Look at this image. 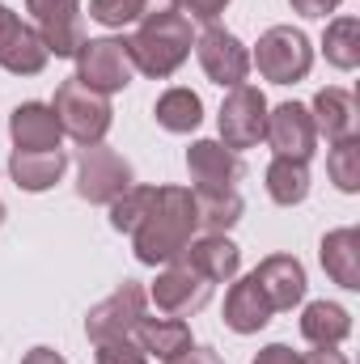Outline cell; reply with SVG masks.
Here are the masks:
<instances>
[{
	"instance_id": "38",
	"label": "cell",
	"mask_w": 360,
	"mask_h": 364,
	"mask_svg": "<svg viewBox=\"0 0 360 364\" xmlns=\"http://www.w3.org/2000/svg\"><path fill=\"white\" fill-rule=\"evenodd\" d=\"M13 21H17V13H13V9H9V4H0V34H4V30H9V26H13Z\"/></svg>"
},
{
	"instance_id": "28",
	"label": "cell",
	"mask_w": 360,
	"mask_h": 364,
	"mask_svg": "<svg viewBox=\"0 0 360 364\" xmlns=\"http://www.w3.org/2000/svg\"><path fill=\"white\" fill-rule=\"evenodd\" d=\"M322 55L331 68L339 73H352L360 64V21L356 17H335L322 34Z\"/></svg>"
},
{
	"instance_id": "14",
	"label": "cell",
	"mask_w": 360,
	"mask_h": 364,
	"mask_svg": "<svg viewBox=\"0 0 360 364\" xmlns=\"http://www.w3.org/2000/svg\"><path fill=\"white\" fill-rule=\"evenodd\" d=\"M9 136H13V149L47 153V149H60L64 127H60L51 102H21V106H13V114H9Z\"/></svg>"
},
{
	"instance_id": "31",
	"label": "cell",
	"mask_w": 360,
	"mask_h": 364,
	"mask_svg": "<svg viewBox=\"0 0 360 364\" xmlns=\"http://www.w3.org/2000/svg\"><path fill=\"white\" fill-rule=\"evenodd\" d=\"M93 360H97V364H149V356H144V352H140V343L127 335V339L93 343Z\"/></svg>"
},
{
	"instance_id": "19",
	"label": "cell",
	"mask_w": 360,
	"mask_h": 364,
	"mask_svg": "<svg viewBox=\"0 0 360 364\" xmlns=\"http://www.w3.org/2000/svg\"><path fill=\"white\" fill-rule=\"evenodd\" d=\"M68 170V153L64 149H47V153H30V149H13L9 157V178L17 182V191H51Z\"/></svg>"
},
{
	"instance_id": "29",
	"label": "cell",
	"mask_w": 360,
	"mask_h": 364,
	"mask_svg": "<svg viewBox=\"0 0 360 364\" xmlns=\"http://www.w3.org/2000/svg\"><path fill=\"white\" fill-rule=\"evenodd\" d=\"M327 174H331V182H335L344 195H356L360 191V140L356 136L331 144V153H327Z\"/></svg>"
},
{
	"instance_id": "25",
	"label": "cell",
	"mask_w": 360,
	"mask_h": 364,
	"mask_svg": "<svg viewBox=\"0 0 360 364\" xmlns=\"http://www.w3.org/2000/svg\"><path fill=\"white\" fill-rule=\"evenodd\" d=\"M153 114H157V123L166 127V132H174V136H186V132H195L199 123H203V102H199V93L195 90H166L157 97V106H153Z\"/></svg>"
},
{
	"instance_id": "26",
	"label": "cell",
	"mask_w": 360,
	"mask_h": 364,
	"mask_svg": "<svg viewBox=\"0 0 360 364\" xmlns=\"http://www.w3.org/2000/svg\"><path fill=\"white\" fill-rule=\"evenodd\" d=\"M246 203L238 191H195V216L203 233H229L242 220Z\"/></svg>"
},
{
	"instance_id": "10",
	"label": "cell",
	"mask_w": 360,
	"mask_h": 364,
	"mask_svg": "<svg viewBox=\"0 0 360 364\" xmlns=\"http://www.w3.org/2000/svg\"><path fill=\"white\" fill-rule=\"evenodd\" d=\"M26 13L34 17V30L43 34L47 51L55 60H73L85 43L81 26V0H26Z\"/></svg>"
},
{
	"instance_id": "35",
	"label": "cell",
	"mask_w": 360,
	"mask_h": 364,
	"mask_svg": "<svg viewBox=\"0 0 360 364\" xmlns=\"http://www.w3.org/2000/svg\"><path fill=\"white\" fill-rule=\"evenodd\" d=\"M301 17H327V13H335L344 0H288Z\"/></svg>"
},
{
	"instance_id": "17",
	"label": "cell",
	"mask_w": 360,
	"mask_h": 364,
	"mask_svg": "<svg viewBox=\"0 0 360 364\" xmlns=\"http://www.w3.org/2000/svg\"><path fill=\"white\" fill-rule=\"evenodd\" d=\"M271 309L263 288L255 284V275H242V279H229V292H225V326L233 335H259L271 322Z\"/></svg>"
},
{
	"instance_id": "18",
	"label": "cell",
	"mask_w": 360,
	"mask_h": 364,
	"mask_svg": "<svg viewBox=\"0 0 360 364\" xmlns=\"http://www.w3.org/2000/svg\"><path fill=\"white\" fill-rule=\"evenodd\" d=\"M47 60H51V51H47L43 34L34 26H26L21 17L0 34V68L4 73H13V77H38L47 68Z\"/></svg>"
},
{
	"instance_id": "4",
	"label": "cell",
	"mask_w": 360,
	"mask_h": 364,
	"mask_svg": "<svg viewBox=\"0 0 360 364\" xmlns=\"http://www.w3.org/2000/svg\"><path fill=\"white\" fill-rule=\"evenodd\" d=\"M51 110H55V119H60L64 136H73L81 149H90V144H102V140H106V132H110V123H115L110 97H106V93L85 90L77 77L60 81Z\"/></svg>"
},
{
	"instance_id": "33",
	"label": "cell",
	"mask_w": 360,
	"mask_h": 364,
	"mask_svg": "<svg viewBox=\"0 0 360 364\" xmlns=\"http://www.w3.org/2000/svg\"><path fill=\"white\" fill-rule=\"evenodd\" d=\"M166 364H225L212 348H199V343H191L186 352H179V356H170Z\"/></svg>"
},
{
	"instance_id": "6",
	"label": "cell",
	"mask_w": 360,
	"mask_h": 364,
	"mask_svg": "<svg viewBox=\"0 0 360 364\" xmlns=\"http://www.w3.org/2000/svg\"><path fill=\"white\" fill-rule=\"evenodd\" d=\"M73 60H77V81L93 93H106V97L127 90L132 77H136L123 38H85Z\"/></svg>"
},
{
	"instance_id": "13",
	"label": "cell",
	"mask_w": 360,
	"mask_h": 364,
	"mask_svg": "<svg viewBox=\"0 0 360 364\" xmlns=\"http://www.w3.org/2000/svg\"><path fill=\"white\" fill-rule=\"evenodd\" d=\"M186 174L195 182V191H238L246 166L221 140H195L186 149Z\"/></svg>"
},
{
	"instance_id": "39",
	"label": "cell",
	"mask_w": 360,
	"mask_h": 364,
	"mask_svg": "<svg viewBox=\"0 0 360 364\" xmlns=\"http://www.w3.org/2000/svg\"><path fill=\"white\" fill-rule=\"evenodd\" d=\"M0 225H4V203H0Z\"/></svg>"
},
{
	"instance_id": "20",
	"label": "cell",
	"mask_w": 360,
	"mask_h": 364,
	"mask_svg": "<svg viewBox=\"0 0 360 364\" xmlns=\"http://www.w3.org/2000/svg\"><path fill=\"white\" fill-rule=\"evenodd\" d=\"M314 132L327 136V144H339L348 136H356V97L339 85H327V90L314 93Z\"/></svg>"
},
{
	"instance_id": "8",
	"label": "cell",
	"mask_w": 360,
	"mask_h": 364,
	"mask_svg": "<svg viewBox=\"0 0 360 364\" xmlns=\"http://www.w3.org/2000/svg\"><path fill=\"white\" fill-rule=\"evenodd\" d=\"M77 195L81 199H90V203H110V199H119L132 182H136V170H132V161L127 157H119L115 149H106V144H90V149H81V157H77Z\"/></svg>"
},
{
	"instance_id": "7",
	"label": "cell",
	"mask_w": 360,
	"mask_h": 364,
	"mask_svg": "<svg viewBox=\"0 0 360 364\" xmlns=\"http://www.w3.org/2000/svg\"><path fill=\"white\" fill-rule=\"evenodd\" d=\"M195 60H199L203 77H208L212 85H221V90H233V85H242V81L250 77V51H246V43H242L233 30H225V26H208V30L195 38Z\"/></svg>"
},
{
	"instance_id": "24",
	"label": "cell",
	"mask_w": 360,
	"mask_h": 364,
	"mask_svg": "<svg viewBox=\"0 0 360 364\" xmlns=\"http://www.w3.org/2000/svg\"><path fill=\"white\" fill-rule=\"evenodd\" d=\"M162 13H179V0H90V17L106 30H123L132 21L162 17Z\"/></svg>"
},
{
	"instance_id": "5",
	"label": "cell",
	"mask_w": 360,
	"mask_h": 364,
	"mask_svg": "<svg viewBox=\"0 0 360 364\" xmlns=\"http://www.w3.org/2000/svg\"><path fill=\"white\" fill-rule=\"evenodd\" d=\"M216 127H221V144L242 153V149H255L268 132V97L263 90H255L250 81L233 85L221 102V114H216Z\"/></svg>"
},
{
	"instance_id": "37",
	"label": "cell",
	"mask_w": 360,
	"mask_h": 364,
	"mask_svg": "<svg viewBox=\"0 0 360 364\" xmlns=\"http://www.w3.org/2000/svg\"><path fill=\"white\" fill-rule=\"evenodd\" d=\"M21 364H68L55 348H30L26 356H21Z\"/></svg>"
},
{
	"instance_id": "30",
	"label": "cell",
	"mask_w": 360,
	"mask_h": 364,
	"mask_svg": "<svg viewBox=\"0 0 360 364\" xmlns=\"http://www.w3.org/2000/svg\"><path fill=\"white\" fill-rule=\"evenodd\" d=\"M153 191L157 186H127L119 199H110L106 208H110V229H119V233H136V225L144 220V212H149V203H153Z\"/></svg>"
},
{
	"instance_id": "36",
	"label": "cell",
	"mask_w": 360,
	"mask_h": 364,
	"mask_svg": "<svg viewBox=\"0 0 360 364\" xmlns=\"http://www.w3.org/2000/svg\"><path fill=\"white\" fill-rule=\"evenodd\" d=\"M297 364H348V356H344V352H335V348H314V352L297 356Z\"/></svg>"
},
{
	"instance_id": "22",
	"label": "cell",
	"mask_w": 360,
	"mask_h": 364,
	"mask_svg": "<svg viewBox=\"0 0 360 364\" xmlns=\"http://www.w3.org/2000/svg\"><path fill=\"white\" fill-rule=\"evenodd\" d=\"M301 335L314 348H339L352 335V314L335 301H309L301 314Z\"/></svg>"
},
{
	"instance_id": "1",
	"label": "cell",
	"mask_w": 360,
	"mask_h": 364,
	"mask_svg": "<svg viewBox=\"0 0 360 364\" xmlns=\"http://www.w3.org/2000/svg\"><path fill=\"white\" fill-rule=\"evenodd\" d=\"M195 229H199L195 191H186V186H157L144 220L132 233V250H136V259L144 267H166V263H174L182 250L191 246Z\"/></svg>"
},
{
	"instance_id": "9",
	"label": "cell",
	"mask_w": 360,
	"mask_h": 364,
	"mask_svg": "<svg viewBox=\"0 0 360 364\" xmlns=\"http://www.w3.org/2000/svg\"><path fill=\"white\" fill-rule=\"evenodd\" d=\"M144 305H149V292L136 284V279H123L106 301H97L85 318V335L90 343H106V339H127L140 318H144Z\"/></svg>"
},
{
	"instance_id": "27",
	"label": "cell",
	"mask_w": 360,
	"mask_h": 364,
	"mask_svg": "<svg viewBox=\"0 0 360 364\" xmlns=\"http://www.w3.org/2000/svg\"><path fill=\"white\" fill-rule=\"evenodd\" d=\"M268 195L280 203V208L305 203V195H309V161L275 157V161L268 166Z\"/></svg>"
},
{
	"instance_id": "12",
	"label": "cell",
	"mask_w": 360,
	"mask_h": 364,
	"mask_svg": "<svg viewBox=\"0 0 360 364\" xmlns=\"http://www.w3.org/2000/svg\"><path fill=\"white\" fill-rule=\"evenodd\" d=\"M275 157H288V161H309L314 149H318V132H314V114L309 106L301 102H280L268 106V132H263Z\"/></svg>"
},
{
	"instance_id": "23",
	"label": "cell",
	"mask_w": 360,
	"mask_h": 364,
	"mask_svg": "<svg viewBox=\"0 0 360 364\" xmlns=\"http://www.w3.org/2000/svg\"><path fill=\"white\" fill-rule=\"evenodd\" d=\"M132 339L140 343L144 356H157V360H170L191 348V326L182 318H140V326L132 331Z\"/></svg>"
},
{
	"instance_id": "32",
	"label": "cell",
	"mask_w": 360,
	"mask_h": 364,
	"mask_svg": "<svg viewBox=\"0 0 360 364\" xmlns=\"http://www.w3.org/2000/svg\"><path fill=\"white\" fill-rule=\"evenodd\" d=\"M179 9H186L195 21H203V26H216V17L229 9V0H179Z\"/></svg>"
},
{
	"instance_id": "11",
	"label": "cell",
	"mask_w": 360,
	"mask_h": 364,
	"mask_svg": "<svg viewBox=\"0 0 360 364\" xmlns=\"http://www.w3.org/2000/svg\"><path fill=\"white\" fill-rule=\"evenodd\" d=\"M212 301V284L203 279V275L195 272L191 263H166L162 272H157V284H153V305L166 314V318H191V314H199L203 305Z\"/></svg>"
},
{
	"instance_id": "16",
	"label": "cell",
	"mask_w": 360,
	"mask_h": 364,
	"mask_svg": "<svg viewBox=\"0 0 360 364\" xmlns=\"http://www.w3.org/2000/svg\"><path fill=\"white\" fill-rule=\"evenodd\" d=\"M179 259L182 263H191L208 284H229V279H238V272H242V250H238L225 233L191 237V246L182 250Z\"/></svg>"
},
{
	"instance_id": "3",
	"label": "cell",
	"mask_w": 360,
	"mask_h": 364,
	"mask_svg": "<svg viewBox=\"0 0 360 364\" xmlns=\"http://www.w3.org/2000/svg\"><path fill=\"white\" fill-rule=\"evenodd\" d=\"M250 68H259V77L271 81V85H297L314 68V43L305 38V30L271 26V30L259 34V43H255Z\"/></svg>"
},
{
	"instance_id": "21",
	"label": "cell",
	"mask_w": 360,
	"mask_h": 364,
	"mask_svg": "<svg viewBox=\"0 0 360 364\" xmlns=\"http://www.w3.org/2000/svg\"><path fill=\"white\" fill-rule=\"evenodd\" d=\"M318 259H322V272L331 275L339 288L360 292V229H331L318 246Z\"/></svg>"
},
{
	"instance_id": "15",
	"label": "cell",
	"mask_w": 360,
	"mask_h": 364,
	"mask_svg": "<svg viewBox=\"0 0 360 364\" xmlns=\"http://www.w3.org/2000/svg\"><path fill=\"white\" fill-rule=\"evenodd\" d=\"M255 284L263 288V296H268L271 309H292V305H301L305 301V267H301V259H292V255H268L259 267H255Z\"/></svg>"
},
{
	"instance_id": "2",
	"label": "cell",
	"mask_w": 360,
	"mask_h": 364,
	"mask_svg": "<svg viewBox=\"0 0 360 364\" xmlns=\"http://www.w3.org/2000/svg\"><path fill=\"white\" fill-rule=\"evenodd\" d=\"M123 43H127V55H132L136 73H144L153 81H166L186 64V55L195 47V34H191L186 13H162V17H144L136 26V34H127Z\"/></svg>"
},
{
	"instance_id": "34",
	"label": "cell",
	"mask_w": 360,
	"mask_h": 364,
	"mask_svg": "<svg viewBox=\"0 0 360 364\" xmlns=\"http://www.w3.org/2000/svg\"><path fill=\"white\" fill-rule=\"evenodd\" d=\"M250 364H297V352H292L288 343H268Z\"/></svg>"
}]
</instances>
